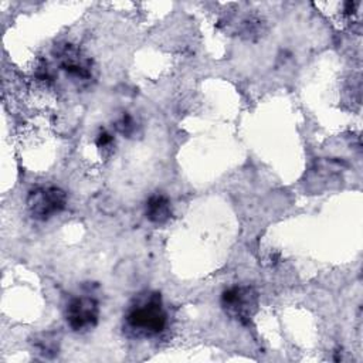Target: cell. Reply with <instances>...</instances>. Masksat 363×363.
I'll use <instances>...</instances> for the list:
<instances>
[{"label":"cell","mask_w":363,"mask_h":363,"mask_svg":"<svg viewBox=\"0 0 363 363\" xmlns=\"http://www.w3.org/2000/svg\"><path fill=\"white\" fill-rule=\"evenodd\" d=\"M126 328L139 337L160 333L167 323V313L157 292L146 294L133 301L125 315Z\"/></svg>","instance_id":"6da1fadb"},{"label":"cell","mask_w":363,"mask_h":363,"mask_svg":"<svg viewBox=\"0 0 363 363\" xmlns=\"http://www.w3.org/2000/svg\"><path fill=\"white\" fill-rule=\"evenodd\" d=\"M67 206V194L57 186H40L27 197V208L33 218L45 221L61 213Z\"/></svg>","instance_id":"7a4b0ae2"},{"label":"cell","mask_w":363,"mask_h":363,"mask_svg":"<svg viewBox=\"0 0 363 363\" xmlns=\"http://www.w3.org/2000/svg\"><path fill=\"white\" fill-rule=\"evenodd\" d=\"M221 305L230 316L248 322L257 311L258 294L252 286H231L223 292Z\"/></svg>","instance_id":"3957f363"},{"label":"cell","mask_w":363,"mask_h":363,"mask_svg":"<svg viewBox=\"0 0 363 363\" xmlns=\"http://www.w3.org/2000/svg\"><path fill=\"white\" fill-rule=\"evenodd\" d=\"M68 326L75 332H82L94 328L99 318V305L91 296L72 298L65 309Z\"/></svg>","instance_id":"277c9868"},{"label":"cell","mask_w":363,"mask_h":363,"mask_svg":"<svg viewBox=\"0 0 363 363\" xmlns=\"http://www.w3.org/2000/svg\"><path fill=\"white\" fill-rule=\"evenodd\" d=\"M61 68L72 78L86 82L92 78L91 61L82 57L75 48H67L61 57Z\"/></svg>","instance_id":"5b68a950"},{"label":"cell","mask_w":363,"mask_h":363,"mask_svg":"<svg viewBox=\"0 0 363 363\" xmlns=\"http://www.w3.org/2000/svg\"><path fill=\"white\" fill-rule=\"evenodd\" d=\"M145 216L153 224H164L172 216L170 201L164 194H152L145 204Z\"/></svg>","instance_id":"8992f818"},{"label":"cell","mask_w":363,"mask_h":363,"mask_svg":"<svg viewBox=\"0 0 363 363\" xmlns=\"http://www.w3.org/2000/svg\"><path fill=\"white\" fill-rule=\"evenodd\" d=\"M115 126H116L118 132H121L122 135H126V136H129L135 132V122L129 113H123Z\"/></svg>","instance_id":"52a82bcc"},{"label":"cell","mask_w":363,"mask_h":363,"mask_svg":"<svg viewBox=\"0 0 363 363\" xmlns=\"http://www.w3.org/2000/svg\"><path fill=\"white\" fill-rule=\"evenodd\" d=\"M95 142H96V146H98V147H101V149H108V147L113 143V138H112V135H111L109 132L101 130V132L98 133Z\"/></svg>","instance_id":"ba28073f"}]
</instances>
